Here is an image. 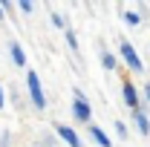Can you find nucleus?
Listing matches in <instances>:
<instances>
[{
	"label": "nucleus",
	"instance_id": "1",
	"mask_svg": "<svg viewBox=\"0 0 150 147\" xmlns=\"http://www.w3.org/2000/svg\"><path fill=\"white\" fill-rule=\"evenodd\" d=\"M26 87H29V95H32V104H35L38 110H43L46 107V95L40 90V81H38V72H26Z\"/></svg>",
	"mask_w": 150,
	"mask_h": 147
},
{
	"label": "nucleus",
	"instance_id": "2",
	"mask_svg": "<svg viewBox=\"0 0 150 147\" xmlns=\"http://www.w3.org/2000/svg\"><path fill=\"white\" fill-rule=\"evenodd\" d=\"M72 112H75V118L78 121H90V104H87V98H84V92H78L75 90V101H72Z\"/></svg>",
	"mask_w": 150,
	"mask_h": 147
},
{
	"label": "nucleus",
	"instance_id": "3",
	"mask_svg": "<svg viewBox=\"0 0 150 147\" xmlns=\"http://www.w3.org/2000/svg\"><path fill=\"white\" fill-rule=\"evenodd\" d=\"M121 55H124V61L130 64V66L136 69V72H144V64H142V58L136 55V49H133V46L127 43V40H121Z\"/></svg>",
	"mask_w": 150,
	"mask_h": 147
},
{
	"label": "nucleus",
	"instance_id": "4",
	"mask_svg": "<svg viewBox=\"0 0 150 147\" xmlns=\"http://www.w3.org/2000/svg\"><path fill=\"white\" fill-rule=\"evenodd\" d=\"M58 136L67 141L69 147H81V139H78V133L72 127H67V124H58Z\"/></svg>",
	"mask_w": 150,
	"mask_h": 147
},
{
	"label": "nucleus",
	"instance_id": "5",
	"mask_svg": "<svg viewBox=\"0 0 150 147\" xmlns=\"http://www.w3.org/2000/svg\"><path fill=\"white\" fill-rule=\"evenodd\" d=\"M121 92H124V104H130V107L139 104V95H136V87H133V84H124Z\"/></svg>",
	"mask_w": 150,
	"mask_h": 147
},
{
	"label": "nucleus",
	"instance_id": "6",
	"mask_svg": "<svg viewBox=\"0 0 150 147\" xmlns=\"http://www.w3.org/2000/svg\"><path fill=\"white\" fill-rule=\"evenodd\" d=\"M90 136H93V139H95V141H98L101 147H112V141L107 139V133H104V130H98V127H90Z\"/></svg>",
	"mask_w": 150,
	"mask_h": 147
},
{
	"label": "nucleus",
	"instance_id": "7",
	"mask_svg": "<svg viewBox=\"0 0 150 147\" xmlns=\"http://www.w3.org/2000/svg\"><path fill=\"white\" fill-rule=\"evenodd\" d=\"M133 118H136V127H139V133H144V136H147V133H150V121H147V115L136 110V115H133Z\"/></svg>",
	"mask_w": 150,
	"mask_h": 147
},
{
	"label": "nucleus",
	"instance_id": "8",
	"mask_svg": "<svg viewBox=\"0 0 150 147\" xmlns=\"http://www.w3.org/2000/svg\"><path fill=\"white\" fill-rule=\"evenodd\" d=\"M9 49H12V61H15L18 66H26V55H23V49H20L18 43H12Z\"/></svg>",
	"mask_w": 150,
	"mask_h": 147
},
{
	"label": "nucleus",
	"instance_id": "9",
	"mask_svg": "<svg viewBox=\"0 0 150 147\" xmlns=\"http://www.w3.org/2000/svg\"><path fill=\"white\" fill-rule=\"evenodd\" d=\"M101 64H104V69H115V58H112L110 52H104V55H101Z\"/></svg>",
	"mask_w": 150,
	"mask_h": 147
},
{
	"label": "nucleus",
	"instance_id": "10",
	"mask_svg": "<svg viewBox=\"0 0 150 147\" xmlns=\"http://www.w3.org/2000/svg\"><path fill=\"white\" fill-rule=\"evenodd\" d=\"M124 20H127V23H133V26H136V23H142V18H139L136 12H124Z\"/></svg>",
	"mask_w": 150,
	"mask_h": 147
},
{
	"label": "nucleus",
	"instance_id": "11",
	"mask_svg": "<svg viewBox=\"0 0 150 147\" xmlns=\"http://www.w3.org/2000/svg\"><path fill=\"white\" fill-rule=\"evenodd\" d=\"M67 43H69V46H72V49H78V37H75L72 32H67Z\"/></svg>",
	"mask_w": 150,
	"mask_h": 147
},
{
	"label": "nucleus",
	"instance_id": "12",
	"mask_svg": "<svg viewBox=\"0 0 150 147\" xmlns=\"http://www.w3.org/2000/svg\"><path fill=\"white\" fill-rule=\"evenodd\" d=\"M18 3H20V9H23V12H32V6H35L32 0H18Z\"/></svg>",
	"mask_w": 150,
	"mask_h": 147
},
{
	"label": "nucleus",
	"instance_id": "13",
	"mask_svg": "<svg viewBox=\"0 0 150 147\" xmlns=\"http://www.w3.org/2000/svg\"><path fill=\"white\" fill-rule=\"evenodd\" d=\"M115 130H118V136H121V139H124V136H127V127H124V124H121V121H115Z\"/></svg>",
	"mask_w": 150,
	"mask_h": 147
},
{
	"label": "nucleus",
	"instance_id": "14",
	"mask_svg": "<svg viewBox=\"0 0 150 147\" xmlns=\"http://www.w3.org/2000/svg\"><path fill=\"white\" fill-rule=\"evenodd\" d=\"M52 23H55L58 29H64V18H61V15H52Z\"/></svg>",
	"mask_w": 150,
	"mask_h": 147
},
{
	"label": "nucleus",
	"instance_id": "15",
	"mask_svg": "<svg viewBox=\"0 0 150 147\" xmlns=\"http://www.w3.org/2000/svg\"><path fill=\"white\" fill-rule=\"evenodd\" d=\"M0 107H3V87H0Z\"/></svg>",
	"mask_w": 150,
	"mask_h": 147
},
{
	"label": "nucleus",
	"instance_id": "16",
	"mask_svg": "<svg viewBox=\"0 0 150 147\" xmlns=\"http://www.w3.org/2000/svg\"><path fill=\"white\" fill-rule=\"evenodd\" d=\"M0 20H3V6H0Z\"/></svg>",
	"mask_w": 150,
	"mask_h": 147
},
{
	"label": "nucleus",
	"instance_id": "17",
	"mask_svg": "<svg viewBox=\"0 0 150 147\" xmlns=\"http://www.w3.org/2000/svg\"><path fill=\"white\" fill-rule=\"evenodd\" d=\"M147 101H150V87H147Z\"/></svg>",
	"mask_w": 150,
	"mask_h": 147
},
{
	"label": "nucleus",
	"instance_id": "18",
	"mask_svg": "<svg viewBox=\"0 0 150 147\" xmlns=\"http://www.w3.org/2000/svg\"><path fill=\"white\" fill-rule=\"evenodd\" d=\"M72 3H75V0H72Z\"/></svg>",
	"mask_w": 150,
	"mask_h": 147
}]
</instances>
